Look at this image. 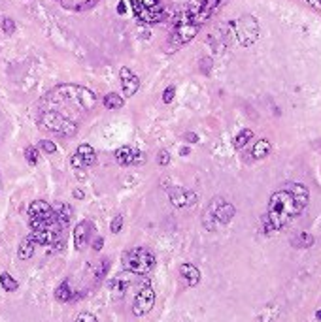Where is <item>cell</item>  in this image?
<instances>
[{
	"label": "cell",
	"mask_w": 321,
	"mask_h": 322,
	"mask_svg": "<svg viewBox=\"0 0 321 322\" xmlns=\"http://www.w3.org/2000/svg\"><path fill=\"white\" fill-rule=\"evenodd\" d=\"M301 205L297 204L293 192L285 189L276 191L268 200L267 215H265V232H278L285 228L297 215H301Z\"/></svg>",
	"instance_id": "obj_1"
},
{
	"label": "cell",
	"mask_w": 321,
	"mask_h": 322,
	"mask_svg": "<svg viewBox=\"0 0 321 322\" xmlns=\"http://www.w3.org/2000/svg\"><path fill=\"white\" fill-rule=\"evenodd\" d=\"M47 102L53 105L55 110H60L62 105L72 108V110H81V112H89L93 110L97 104V94L89 91L87 87L80 85H59L47 94Z\"/></svg>",
	"instance_id": "obj_2"
},
{
	"label": "cell",
	"mask_w": 321,
	"mask_h": 322,
	"mask_svg": "<svg viewBox=\"0 0 321 322\" xmlns=\"http://www.w3.org/2000/svg\"><path fill=\"white\" fill-rule=\"evenodd\" d=\"M236 209L233 204L225 202L223 198H214L210 204H208L204 215H202V224L204 228L210 232H214L217 226H225L234 219Z\"/></svg>",
	"instance_id": "obj_3"
},
{
	"label": "cell",
	"mask_w": 321,
	"mask_h": 322,
	"mask_svg": "<svg viewBox=\"0 0 321 322\" xmlns=\"http://www.w3.org/2000/svg\"><path fill=\"white\" fill-rule=\"evenodd\" d=\"M201 30V25H197L187 17V13L181 12L176 15L174 19V26H172V34H170V40H168V51H176L183 47L185 44H189L191 40L199 34Z\"/></svg>",
	"instance_id": "obj_4"
},
{
	"label": "cell",
	"mask_w": 321,
	"mask_h": 322,
	"mask_svg": "<svg viewBox=\"0 0 321 322\" xmlns=\"http://www.w3.org/2000/svg\"><path fill=\"white\" fill-rule=\"evenodd\" d=\"M123 268L134 275H147L155 268V255L147 247H134L123 255Z\"/></svg>",
	"instance_id": "obj_5"
},
{
	"label": "cell",
	"mask_w": 321,
	"mask_h": 322,
	"mask_svg": "<svg viewBox=\"0 0 321 322\" xmlns=\"http://www.w3.org/2000/svg\"><path fill=\"white\" fill-rule=\"evenodd\" d=\"M28 224L33 230H60L59 224L55 223L53 205H49L44 200H36L28 205Z\"/></svg>",
	"instance_id": "obj_6"
},
{
	"label": "cell",
	"mask_w": 321,
	"mask_h": 322,
	"mask_svg": "<svg viewBox=\"0 0 321 322\" xmlns=\"http://www.w3.org/2000/svg\"><path fill=\"white\" fill-rule=\"evenodd\" d=\"M42 128L59 134V136H74L78 132V125L74 123L72 119L65 117L62 113L53 112V110H46L40 117Z\"/></svg>",
	"instance_id": "obj_7"
},
{
	"label": "cell",
	"mask_w": 321,
	"mask_h": 322,
	"mask_svg": "<svg viewBox=\"0 0 321 322\" xmlns=\"http://www.w3.org/2000/svg\"><path fill=\"white\" fill-rule=\"evenodd\" d=\"M131 6L142 23L153 25L165 19V8L160 0H131Z\"/></svg>",
	"instance_id": "obj_8"
},
{
	"label": "cell",
	"mask_w": 321,
	"mask_h": 322,
	"mask_svg": "<svg viewBox=\"0 0 321 322\" xmlns=\"http://www.w3.org/2000/svg\"><path fill=\"white\" fill-rule=\"evenodd\" d=\"M229 28L236 36L238 44L244 47H249L251 44H255V40L259 38V25H257V19L251 15H244L238 21L229 23Z\"/></svg>",
	"instance_id": "obj_9"
},
{
	"label": "cell",
	"mask_w": 321,
	"mask_h": 322,
	"mask_svg": "<svg viewBox=\"0 0 321 322\" xmlns=\"http://www.w3.org/2000/svg\"><path fill=\"white\" fill-rule=\"evenodd\" d=\"M155 300H157V296H155L153 287H149V283L142 284V289L136 292V296H134V302H133V313H134V316H144V315H147L149 311L153 309Z\"/></svg>",
	"instance_id": "obj_10"
},
{
	"label": "cell",
	"mask_w": 321,
	"mask_h": 322,
	"mask_svg": "<svg viewBox=\"0 0 321 322\" xmlns=\"http://www.w3.org/2000/svg\"><path fill=\"white\" fill-rule=\"evenodd\" d=\"M167 194L174 207H189V205L197 204V200H199V194L195 191H183L181 187H174V185L168 187Z\"/></svg>",
	"instance_id": "obj_11"
},
{
	"label": "cell",
	"mask_w": 321,
	"mask_h": 322,
	"mask_svg": "<svg viewBox=\"0 0 321 322\" xmlns=\"http://www.w3.org/2000/svg\"><path fill=\"white\" fill-rule=\"evenodd\" d=\"M119 78H121V87H123V92H125V96H134L138 89H140V79L138 76L127 68V66H123L119 70Z\"/></svg>",
	"instance_id": "obj_12"
},
{
	"label": "cell",
	"mask_w": 321,
	"mask_h": 322,
	"mask_svg": "<svg viewBox=\"0 0 321 322\" xmlns=\"http://www.w3.org/2000/svg\"><path fill=\"white\" fill-rule=\"evenodd\" d=\"M133 277L134 273H131V271H123V273H119V275H115L112 281H110V289H112V294H114L115 298H123L125 294H127L129 287L133 284Z\"/></svg>",
	"instance_id": "obj_13"
},
{
	"label": "cell",
	"mask_w": 321,
	"mask_h": 322,
	"mask_svg": "<svg viewBox=\"0 0 321 322\" xmlns=\"http://www.w3.org/2000/svg\"><path fill=\"white\" fill-rule=\"evenodd\" d=\"M28 239L33 241L34 245H46V247H51L59 241V232L55 230H33Z\"/></svg>",
	"instance_id": "obj_14"
},
{
	"label": "cell",
	"mask_w": 321,
	"mask_h": 322,
	"mask_svg": "<svg viewBox=\"0 0 321 322\" xmlns=\"http://www.w3.org/2000/svg\"><path fill=\"white\" fill-rule=\"evenodd\" d=\"M89 236H91V223L89 221H81L76 228H74V245L78 251H83L89 243Z\"/></svg>",
	"instance_id": "obj_15"
},
{
	"label": "cell",
	"mask_w": 321,
	"mask_h": 322,
	"mask_svg": "<svg viewBox=\"0 0 321 322\" xmlns=\"http://www.w3.org/2000/svg\"><path fill=\"white\" fill-rule=\"evenodd\" d=\"M53 213H55V223L59 224L60 230H65L70 221H72V207L68 204H57L53 207Z\"/></svg>",
	"instance_id": "obj_16"
},
{
	"label": "cell",
	"mask_w": 321,
	"mask_h": 322,
	"mask_svg": "<svg viewBox=\"0 0 321 322\" xmlns=\"http://www.w3.org/2000/svg\"><path fill=\"white\" fill-rule=\"evenodd\" d=\"M180 273L181 277L187 281V287H197V284L201 283V270L195 266V264H181L180 266Z\"/></svg>",
	"instance_id": "obj_17"
},
{
	"label": "cell",
	"mask_w": 321,
	"mask_h": 322,
	"mask_svg": "<svg viewBox=\"0 0 321 322\" xmlns=\"http://www.w3.org/2000/svg\"><path fill=\"white\" fill-rule=\"evenodd\" d=\"M287 189L293 192L295 200H297V204L301 205V209H304L308 202H310V192H308L306 187L302 183H287Z\"/></svg>",
	"instance_id": "obj_18"
},
{
	"label": "cell",
	"mask_w": 321,
	"mask_h": 322,
	"mask_svg": "<svg viewBox=\"0 0 321 322\" xmlns=\"http://www.w3.org/2000/svg\"><path fill=\"white\" fill-rule=\"evenodd\" d=\"M315 243V237L312 234H308V232H297L291 236V245H293L295 249H310V247H314Z\"/></svg>",
	"instance_id": "obj_19"
},
{
	"label": "cell",
	"mask_w": 321,
	"mask_h": 322,
	"mask_svg": "<svg viewBox=\"0 0 321 322\" xmlns=\"http://www.w3.org/2000/svg\"><path fill=\"white\" fill-rule=\"evenodd\" d=\"M270 151H272V145H270V141H268L267 138H261V139H257V141L253 144L251 155H253L255 160H261V158L268 157V155H270Z\"/></svg>",
	"instance_id": "obj_20"
},
{
	"label": "cell",
	"mask_w": 321,
	"mask_h": 322,
	"mask_svg": "<svg viewBox=\"0 0 321 322\" xmlns=\"http://www.w3.org/2000/svg\"><path fill=\"white\" fill-rule=\"evenodd\" d=\"M133 155H134V149L133 147H129V145H123V147H119V149L114 153V157H115V160H117V164L119 166H131L133 164Z\"/></svg>",
	"instance_id": "obj_21"
},
{
	"label": "cell",
	"mask_w": 321,
	"mask_h": 322,
	"mask_svg": "<svg viewBox=\"0 0 321 322\" xmlns=\"http://www.w3.org/2000/svg\"><path fill=\"white\" fill-rule=\"evenodd\" d=\"M78 155L81 157V160H83V164H85V168H89V166H93L94 162H97V157H94V151L93 147L89 144H81L80 147H78Z\"/></svg>",
	"instance_id": "obj_22"
},
{
	"label": "cell",
	"mask_w": 321,
	"mask_h": 322,
	"mask_svg": "<svg viewBox=\"0 0 321 322\" xmlns=\"http://www.w3.org/2000/svg\"><path fill=\"white\" fill-rule=\"evenodd\" d=\"M72 298H74V292H72V289H70L68 281H62V283L55 289V300H57V302L67 303V302H70Z\"/></svg>",
	"instance_id": "obj_23"
},
{
	"label": "cell",
	"mask_w": 321,
	"mask_h": 322,
	"mask_svg": "<svg viewBox=\"0 0 321 322\" xmlns=\"http://www.w3.org/2000/svg\"><path fill=\"white\" fill-rule=\"evenodd\" d=\"M34 255V243L28 239V236L23 239L19 243V249H17V257L21 258V260H28V258H33Z\"/></svg>",
	"instance_id": "obj_24"
},
{
	"label": "cell",
	"mask_w": 321,
	"mask_h": 322,
	"mask_svg": "<svg viewBox=\"0 0 321 322\" xmlns=\"http://www.w3.org/2000/svg\"><path fill=\"white\" fill-rule=\"evenodd\" d=\"M108 270H110V260L108 258H102V260H99L97 262V266L93 268V279L99 283V281H102L104 277L108 275Z\"/></svg>",
	"instance_id": "obj_25"
},
{
	"label": "cell",
	"mask_w": 321,
	"mask_h": 322,
	"mask_svg": "<svg viewBox=\"0 0 321 322\" xmlns=\"http://www.w3.org/2000/svg\"><path fill=\"white\" fill-rule=\"evenodd\" d=\"M102 102H104V108H106V110H119V108H123V98H121L119 94H115V92L106 94Z\"/></svg>",
	"instance_id": "obj_26"
},
{
	"label": "cell",
	"mask_w": 321,
	"mask_h": 322,
	"mask_svg": "<svg viewBox=\"0 0 321 322\" xmlns=\"http://www.w3.org/2000/svg\"><path fill=\"white\" fill-rule=\"evenodd\" d=\"M249 139H253V130L244 128V130L234 138V149H242V147H246V145L249 144Z\"/></svg>",
	"instance_id": "obj_27"
},
{
	"label": "cell",
	"mask_w": 321,
	"mask_h": 322,
	"mask_svg": "<svg viewBox=\"0 0 321 322\" xmlns=\"http://www.w3.org/2000/svg\"><path fill=\"white\" fill-rule=\"evenodd\" d=\"M0 284H2V289L6 290V292H15V290L19 289V283H17L8 271H4V273L0 275Z\"/></svg>",
	"instance_id": "obj_28"
},
{
	"label": "cell",
	"mask_w": 321,
	"mask_h": 322,
	"mask_svg": "<svg viewBox=\"0 0 321 322\" xmlns=\"http://www.w3.org/2000/svg\"><path fill=\"white\" fill-rule=\"evenodd\" d=\"M25 158H27V162L30 166L38 164V160H40V153H38V147H34V145H28L27 149H25Z\"/></svg>",
	"instance_id": "obj_29"
},
{
	"label": "cell",
	"mask_w": 321,
	"mask_h": 322,
	"mask_svg": "<svg viewBox=\"0 0 321 322\" xmlns=\"http://www.w3.org/2000/svg\"><path fill=\"white\" fill-rule=\"evenodd\" d=\"M15 28H17V25H15V21L12 19V17H6V19H2V30H4V34L12 36V34L15 32Z\"/></svg>",
	"instance_id": "obj_30"
},
{
	"label": "cell",
	"mask_w": 321,
	"mask_h": 322,
	"mask_svg": "<svg viewBox=\"0 0 321 322\" xmlns=\"http://www.w3.org/2000/svg\"><path fill=\"white\" fill-rule=\"evenodd\" d=\"M40 147H42V151L47 153V155H53V153H57V145H55L51 139H42Z\"/></svg>",
	"instance_id": "obj_31"
},
{
	"label": "cell",
	"mask_w": 321,
	"mask_h": 322,
	"mask_svg": "<svg viewBox=\"0 0 321 322\" xmlns=\"http://www.w3.org/2000/svg\"><path fill=\"white\" fill-rule=\"evenodd\" d=\"M121 228H123V215H115L114 221H112V226H110V230L114 232V234H119Z\"/></svg>",
	"instance_id": "obj_32"
},
{
	"label": "cell",
	"mask_w": 321,
	"mask_h": 322,
	"mask_svg": "<svg viewBox=\"0 0 321 322\" xmlns=\"http://www.w3.org/2000/svg\"><path fill=\"white\" fill-rule=\"evenodd\" d=\"M74 322H97V316L93 313H87V311H83L80 315L74 318Z\"/></svg>",
	"instance_id": "obj_33"
},
{
	"label": "cell",
	"mask_w": 321,
	"mask_h": 322,
	"mask_svg": "<svg viewBox=\"0 0 321 322\" xmlns=\"http://www.w3.org/2000/svg\"><path fill=\"white\" fill-rule=\"evenodd\" d=\"M174 94H176L174 87H168V89H165V92H163V102H165V104H170V102L174 100Z\"/></svg>",
	"instance_id": "obj_34"
},
{
	"label": "cell",
	"mask_w": 321,
	"mask_h": 322,
	"mask_svg": "<svg viewBox=\"0 0 321 322\" xmlns=\"http://www.w3.org/2000/svg\"><path fill=\"white\" fill-rule=\"evenodd\" d=\"M97 4H99V0H85V2L78 4V6H76V10H78V12H85V10H91V8H94Z\"/></svg>",
	"instance_id": "obj_35"
},
{
	"label": "cell",
	"mask_w": 321,
	"mask_h": 322,
	"mask_svg": "<svg viewBox=\"0 0 321 322\" xmlns=\"http://www.w3.org/2000/svg\"><path fill=\"white\" fill-rule=\"evenodd\" d=\"M70 164H72V168H76V170H81V168H85V164H83V160H81V157L76 153V155H72V158H70Z\"/></svg>",
	"instance_id": "obj_36"
},
{
	"label": "cell",
	"mask_w": 321,
	"mask_h": 322,
	"mask_svg": "<svg viewBox=\"0 0 321 322\" xmlns=\"http://www.w3.org/2000/svg\"><path fill=\"white\" fill-rule=\"evenodd\" d=\"M157 160H159L160 166H168V164H170V153H168V151H160Z\"/></svg>",
	"instance_id": "obj_37"
},
{
	"label": "cell",
	"mask_w": 321,
	"mask_h": 322,
	"mask_svg": "<svg viewBox=\"0 0 321 322\" xmlns=\"http://www.w3.org/2000/svg\"><path fill=\"white\" fill-rule=\"evenodd\" d=\"M146 162V155L142 151H134L133 155V164H144Z\"/></svg>",
	"instance_id": "obj_38"
},
{
	"label": "cell",
	"mask_w": 321,
	"mask_h": 322,
	"mask_svg": "<svg viewBox=\"0 0 321 322\" xmlns=\"http://www.w3.org/2000/svg\"><path fill=\"white\" fill-rule=\"evenodd\" d=\"M308 6L312 8V10H315V12H321V0H304Z\"/></svg>",
	"instance_id": "obj_39"
},
{
	"label": "cell",
	"mask_w": 321,
	"mask_h": 322,
	"mask_svg": "<svg viewBox=\"0 0 321 322\" xmlns=\"http://www.w3.org/2000/svg\"><path fill=\"white\" fill-rule=\"evenodd\" d=\"M183 138H185V141H189V144H197V141H199V136L193 134V132H187Z\"/></svg>",
	"instance_id": "obj_40"
},
{
	"label": "cell",
	"mask_w": 321,
	"mask_h": 322,
	"mask_svg": "<svg viewBox=\"0 0 321 322\" xmlns=\"http://www.w3.org/2000/svg\"><path fill=\"white\" fill-rule=\"evenodd\" d=\"M102 245H104V239H102V237H97V239H94V243H93V249L94 251H101Z\"/></svg>",
	"instance_id": "obj_41"
},
{
	"label": "cell",
	"mask_w": 321,
	"mask_h": 322,
	"mask_svg": "<svg viewBox=\"0 0 321 322\" xmlns=\"http://www.w3.org/2000/svg\"><path fill=\"white\" fill-rule=\"evenodd\" d=\"M72 194H74V198H78V200H83V198H85L83 191H80V189H76V191H74Z\"/></svg>",
	"instance_id": "obj_42"
},
{
	"label": "cell",
	"mask_w": 321,
	"mask_h": 322,
	"mask_svg": "<svg viewBox=\"0 0 321 322\" xmlns=\"http://www.w3.org/2000/svg\"><path fill=\"white\" fill-rule=\"evenodd\" d=\"M127 10H125V4L123 2H119V6H117V13H125Z\"/></svg>",
	"instance_id": "obj_43"
},
{
	"label": "cell",
	"mask_w": 321,
	"mask_h": 322,
	"mask_svg": "<svg viewBox=\"0 0 321 322\" xmlns=\"http://www.w3.org/2000/svg\"><path fill=\"white\" fill-rule=\"evenodd\" d=\"M315 316H317V320H321V309L317 311V313H315Z\"/></svg>",
	"instance_id": "obj_44"
}]
</instances>
